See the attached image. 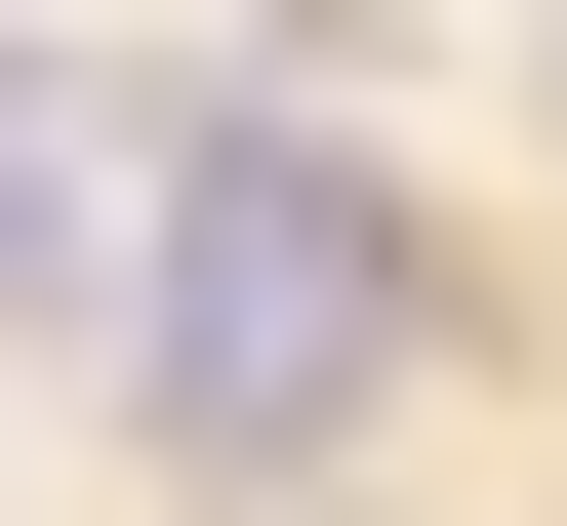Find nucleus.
Here are the masks:
<instances>
[{
  "mask_svg": "<svg viewBox=\"0 0 567 526\" xmlns=\"http://www.w3.org/2000/svg\"><path fill=\"white\" fill-rule=\"evenodd\" d=\"M122 405L203 445V486H284V445H365L405 324H446V244H405V163H324V122H122Z\"/></svg>",
  "mask_w": 567,
  "mask_h": 526,
  "instance_id": "f257e3e1",
  "label": "nucleus"
},
{
  "mask_svg": "<svg viewBox=\"0 0 567 526\" xmlns=\"http://www.w3.org/2000/svg\"><path fill=\"white\" fill-rule=\"evenodd\" d=\"M82 283H122V82L0 41V324H82Z\"/></svg>",
  "mask_w": 567,
  "mask_h": 526,
  "instance_id": "f03ea898",
  "label": "nucleus"
}]
</instances>
